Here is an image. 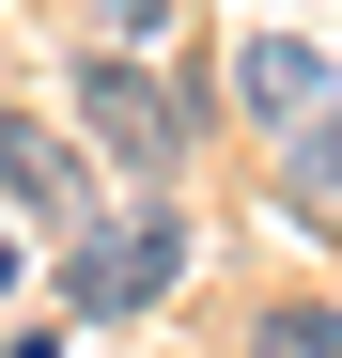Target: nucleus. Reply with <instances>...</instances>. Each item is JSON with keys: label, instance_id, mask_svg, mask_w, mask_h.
<instances>
[{"label": "nucleus", "instance_id": "6", "mask_svg": "<svg viewBox=\"0 0 342 358\" xmlns=\"http://www.w3.org/2000/svg\"><path fill=\"white\" fill-rule=\"evenodd\" d=\"M265 358H342V312H311V296H296V312H265Z\"/></svg>", "mask_w": 342, "mask_h": 358}, {"label": "nucleus", "instance_id": "1", "mask_svg": "<svg viewBox=\"0 0 342 358\" xmlns=\"http://www.w3.org/2000/svg\"><path fill=\"white\" fill-rule=\"evenodd\" d=\"M187 280V234L171 218H78L63 234V312H156Z\"/></svg>", "mask_w": 342, "mask_h": 358}, {"label": "nucleus", "instance_id": "8", "mask_svg": "<svg viewBox=\"0 0 342 358\" xmlns=\"http://www.w3.org/2000/svg\"><path fill=\"white\" fill-rule=\"evenodd\" d=\"M0 280H16V203H0Z\"/></svg>", "mask_w": 342, "mask_h": 358}, {"label": "nucleus", "instance_id": "4", "mask_svg": "<svg viewBox=\"0 0 342 358\" xmlns=\"http://www.w3.org/2000/svg\"><path fill=\"white\" fill-rule=\"evenodd\" d=\"M0 203H31V218H63V234H78V156H63V141H31V109L0 125Z\"/></svg>", "mask_w": 342, "mask_h": 358}, {"label": "nucleus", "instance_id": "7", "mask_svg": "<svg viewBox=\"0 0 342 358\" xmlns=\"http://www.w3.org/2000/svg\"><path fill=\"white\" fill-rule=\"evenodd\" d=\"M0 358H63V327H16V343H0Z\"/></svg>", "mask_w": 342, "mask_h": 358}, {"label": "nucleus", "instance_id": "3", "mask_svg": "<svg viewBox=\"0 0 342 358\" xmlns=\"http://www.w3.org/2000/svg\"><path fill=\"white\" fill-rule=\"evenodd\" d=\"M234 94L265 109V141H296L311 109H327V63H311L296 31H249V47H234Z\"/></svg>", "mask_w": 342, "mask_h": 358}, {"label": "nucleus", "instance_id": "5", "mask_svg": "<svg viewBox=\"0 0 342 358\" xmlns=\"http://www.w3.org/2000/svg\"><path fill=\"white\" fill-rule=\"evenodd\" d=\"M280 187H296V218H342V94L280 141Z\"/></svg>", "mask_w": 342, "mask_h": 358}, {"label": "nucleus", "instance_id": "2", "mask_svg": "<svg viewBox=\"0 0 342 358\" xmlns=\"http://www.w3.org/2000/svg\"><path fill=\"white\" fill-rule=\"evenodd\" d=\"M78 125H94V156H125V171H171V141H187L140 63H78Z\"/></svg>", "mask_w": 342, "mask_h": 358}]
</instances>
